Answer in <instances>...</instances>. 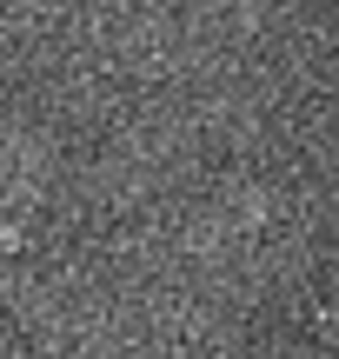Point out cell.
I'll return each instance as SVG.
<instances>
[{
	"instance_id": "6da1fadb",
	"label": "cell",
	"mask_w": 339,
	"mask_h": 359,
	"mask_svg": "<svg viewBox=\"0 0 339 359\" xmlns=\"http://www.w3.org/2000/svg\"><path fill=\"white\" fill-rule=\"evenodd\" d=\"M0 246H13V233H7V226H0Z\"/></svg>"
}]
</instances>
